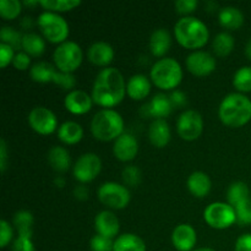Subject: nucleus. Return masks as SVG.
I'll return each mask as SVG.
<instances>
[{"instance_id":"a211bd4d","label":"nucleus","mask_w":251,"mask_h":251,"mask_svg":"<svg viewBox=\"0 0 251 251\" xmlns=\"http://www.w3.org/2000/svg\"><path fill=\"white\" fill-rule=\"evenodd\" d=\"M87 58L93 65L108 68L114 59V49L107 42H95L87 49Z\"/></svg>"},{"instance_id":"2eb2a0df","label":"nucleus","mask_w":251,"mask_h":251,"mask_svg":"<svg viewBox=\"0 0 251 251\" xmlns=\"http://www.w3.org/2000/svg\"><path fill=\"white\" fill-rule=\"evenodd\" d=\"M198 242V234L193 226L181 223L172 233V244L178 251H193Z\"/></svg>"},{"instance_id":"f257e3e1","label":"nucleus","mask_w":251,"mask_h":251,"mask_svg":"<svg viewBox=\"0 0 251 251\" xmlns=\"http://www.w3.org/2000/svg\"><path fill=\"white\" fill-rule=\"evenodd\" d=\"M126 95V82L117 68L102 69L96 76L92 87V100L104 109H112L123 102Z\"/></svg>"},{"instance_id":"de8ad7c7","label":"nucleus","mask_w":251,"mask_h":251,"mask_svg":"<svg viewBox=\"0 0 251 251\" xmlns=\"http://www.w3.org/2000/svg\"><path fill=\"white\" fill-rule=\"evenodd\" d=\"M7 161H9V154H7V145L4 139L0 140V171L5 173L7 168Z\"/></svg>"},{"instance_id":"603ef678","label":"nucleus","mask_w":251,"mask_h":251,"mask_svg":"<svg viewBox=\"0 0 251 251\" xmlns=\"http://www.w3.org/2000/svg\"><path fill=\"white\" fill-rule=\"evenodd\" d=\"M245 54H247L248 58L251 60V38L249 39V42L247 43V47H245Z\"/></svg>"},{"instance_id":"5701e85b","label":"nucleus","mask_w":251,"mask_h":251,"mask_svg":"<svg viewBox=\"0 0 251 251\" xmlns=\"http://www.w3.org/2000/svg\"><path fill=\"white\" fill-rule=\"evenodd\" d=\"M186 186L191 195L198 199H202L210 194L212 181H211L210 176L203 172H194L189 176L188 180H186Z\"/></svg>"},{"instance_id":"c03bdc74","label":"nucleus","mask_w":251,"mask_h":251,"mask_svg":"<svg viewBox=\"0 0 251 251\" xmlns=\"http://www.w3.org/2000/svg\"><path fill=\"white\" fill-rule=\"evenodd\" d=\"M11 251H36V250H34V245H33V242H32V238L17 235V238L14 240V243H12Z\"/></svg>"},{"instance_id":"3c124183","label":"nucleus","mask_w":251,"mask_h":251,"mask_svg":"<svg viewBox=\"0 0 251 251\" xmlns=\"http://www.w3.org/2000/svg\"><path fill=\"white\" fill-rule=\"evenodd\" d=\"M54 184H55L58 188H64V186H65V179H64L63 176L55 178V180H54Z\"/></svg>"},{"instance_id":"a18cd8bd","label":"nucleus","mask_w":251,"mask_h":251,"mask_svg":"<svg viewBox=\"0 0 251 251\" xmlns=\"http://www.w3.org/2000/svg\"><path fill=\"white\" fill-rule=\"evenodd\" d=\"M12 65H14L17 70H27V69L29 68V65H31V56L27 53H25V51H19V53H16V55H15Z\"/></svg>"},{"instance_id":"9d476101","label":"nucleus","mask_w":251,"mask_h":251,"mask_svg":"<svg viewBox=\"0 0 251 251\" xmlns=\"http://www.w3.org/2000/svg\"><path fill=\"white\" fill-rule=\"evenodd\" d=\"M176 131L185 141H195L203 131V119L196 110H184L176 120Z\"/></svg>"},{"instance_id":"37998d69","label":"nucleus","mask_w":251,"mask_h":251,"mask_svg":"<svg viewBox=\"0 0 251 251\" xmlns=\"http://www.w3.org/2000/svg\"><path fill=\"white\" fill-rule=\"evenodd\" d=\"M198 5V0H178V1L174 2L176 12L181 15H185V16H188L189 14L195 11Z\"/></svg>"},{"instance_id":"423d86ee","label":"nucleus","mask_w":251,"mask_h":251,"mask_svg":"<svg viewBox=\"0 0 251 251\" xmlns=\"http://www.w3.org/2000/svg\"><path fill=\"white\" fill-rule=\"evenodd\" d=\"M37 25L42 36L50 43H64L70 33L66 20L56 12L43 11L37 19Z\"/></svg>"},{"instance_id":"f8f14e48","label":"nucleus","mask_w":251,"mask_h":251,"mask_svg":"<svg viewBox=\"0 0 251 251\" xmlns=\"http://www.w3.org/2000/svg\"><path fill=\"white\" fill-rule=\"evenodd\" d=\"M28 124L39 135H50L55 130L58 131V119L46 107H34L28 114Z\"/></svg>"},{"instance_id":"4c0bfd02","label":"nucleus","mask_w":251,"mask_h":251,"mask_svg":"<svg viewBox=\"0 0 251 251\" xmlns=\"http://www.w3.org/2000/svg\"><path fill=\"white\" fill-rule=\"evenodd\" d=\"M237 213V223L242 227L251 225V199H248L244 202L235 207Z\"/></svg>"},{"instance_id":"cd10ccee","label":"nucleus","mask_w":251,"mask_h":251,"mask_svg":"<svg viewBox=\"0 0 251 251\" xmlns=\"http://www.w3.org/2000/svg\"><path fill=\"white\" fill-rule=\"evenodd\" d=\"M22 49L29 56L37 58V56H41L46 50V42H44L43 37L39 36L38 33L28 32L22 37Z\"/></svg>"},{"instance_id":"ea45409f","label":"nucleus","mask_w":251,"mask_h":251,"mask_svg":"<svg viewBox=\"0 0 251 251\" xmlns=\"http://www.w3.org/2000/svg\"><path fill=\"white\" fill-rule=\"evenodd\" d=\"M90 248L92 251H113L114 250V240L96 234L91 238Z\"/></svg>"},{"instance_id":"39448f33","label":"nucleus","mask_w":251,"mask_h":251,"mask_svg":"<svg viewBox=\"0 0 251 251\" xmlns=\"http://www.w3.org/2000/svg\"><path fill=\"white\" fill-rule=\"evenodd\" d=\"M150 77L159 90H176L183 80V69L174 58H162L152 65Z\"/></svg>"},{"instance_id":"7c9ffc66","label":"nucleus","mask_w":251,"mask_h":251,"mask_svg":"<svg viewBox=\"0 0 251 251\" xmlns=\"http://www.w3.org/2000/svg\"><path fill=\"white\" fill-rule=\"evenodd\" d=\"M234 38L228 32H220L212 41V50L217 56H227L234 49Z\"/></svg>"},{"instance_id":"f03ea898","label":"nucleus","mask_w":251,"mask_h":251,"mask_svg":"<svg viewBox=\"0 0 251 251\" xmlns=\"http://www.w3.org/2000/svg\"><path fill=\"white\" fill-rule=\"evenodd\" d=\"M218 117L226 126H244L251 120V100L243 93H229L221 102Z\"/></svg>"},{"instance_id":"f3484780","label":"nucleus","mask_w":251,"mask_h":251,"mask_svg":"<svg viewBox=\"0 0 251 251\" xmlns=\"http://www.w3.org/2000/svg\"><path fill=\"white\" fill-rule=\"evenodd\" d=\"M95 229L97 234L113 239L120 230V222L112 211H100L95 218Z\"/></svg>"},{"instance_id":"0eeeda50","label":"nucleus","mask_w":251,"mask_h":251,"mask_svg":"<svg viewBox=\"0 0 251 251\" xmlns=\"http://www.w3.org/2000/svg\"><path fill=\"white\" fill-rule=\"evenodd\" d=\"M53 60L59 71L73 74L82 64V49L76 42L66 41L56 47L53 53Z\"/></svg>"},{"instance_id":"dca6fc26","label":"nucleus","mask_w":251,"mask_h":251,"mask_svg":"<svg viewBox=\"0 0 251 251\" xmlns=\"http://www.w3.org/2000/svg\"><path fill=\"white\" fill-rule=\"evenodd\" d=\"M64 105L71 114L82 115L91 110L93 105L92 96L82 90H73L64 98Z\"/></svg>"},{"instance_id":"ddd939ff","label":"nucleus","mask_w":251,"mask_h":251,"mask_svg":"<svg viewBox=\"0 0 251 251\" xmlns=\"http://www.w3.org/2000/svg\"><path fill=\"white\" fill-rule=\"evenodd\" d=\"M185 65L189 73L199 76V77H203L216 70L217 61H216L215 56L208 51L195 50L186 56Z\"/></svg>"},{"instance_id":"aec40b11","label":"nucleus","mask_w":251,"mask_h":251,"mask_svg":"<svg viewBox=\"0 0 251 251\" xmlns=\"http://www.w3.org/2000/svg\"><path fill=\"white\" fill-rule=\"evenodd\" d=\"M149 139L157 149H163L172 139L171 127L164 119H154L149 127Z\"/></svg>"},{"instance_id":"6e6552de","label":"nucleus","mask_w":251,"mask_h":251,"mask_svg":"<svg viewBox=\"0 0 251 251\" xmlns=\"http://www.w3.org/2000/svg\"><path fill=\"white\" fill-rule=\"evenodd\" d=\"M98 200L104 206L113 210H123L129 205L131 200L129 189L125 185L118 184L115 181L103 183L97 190Z\"/></svg>"},{"instance_id":"e433bc0d","label":"nucleus","mask_w":251,"mask_h":251,"mask_svg":"<svg viewBox=\"0 0 251 251\" xmlns=\"http://www.w3.org/2000/svg\"><path fill=\"white\" fill-rule=\"evenodd\" d=\"M122 178L125 185L136 188L141 183V171L136 166H127L123 169Z\"/></svg>"},{"instance_id":"473e14b6","label":"nucleus","mask_w":251,"mask_h":251,"mask_svg":"<svg viewBox=\"0 0 251 251\" xmlns=\"http://www.w3.org/2000/svg\"><path fill=\"white\" fill-rule=\"evenodd\" d=\"M39 5L46 9V11L65 12L80 6V0H39Z\"/></svg>"},{"instance_id":"4be33fe9","label":"nucleus","mask_w":251,"mask_h":251,"mask_svg":"<svg viewBox=\"0 0 251 251\" xmlns=\"http://www.w3.org/2000/svg\"><path fill=\"white\" fill-rule=\"evenodd\" d=\"M151 92V81L142 74H136L126 83V93L131 100H142Z\"/></svg>"},{"instance_id":"58836bf2","label":"nucleus","mask_w":251,"mask_h":251,"mask_svg":"<svg viewBox=\"0 0 251 251\" xmlns=\"http://www.w3.org/2000/svg\"><path fill=\"white\" fill-rule=\"evenodd\" d=\"M53 82L55 83V85H58L59 87L63 88V90H66L70 92V91H73L74 87L76 86V77L74 76V74L56 71L55 75H54Z\"/></svg>"},{"instance_id":"a878e982","label":"nucleus","mask_w":251,"mask_h":251,"mask_svg":"<svg viewBox=\"0 0 251 251\" xmlns=\"http://www.w3.org/2000/svg\"><path fill=\"white\" fill-rule=\"evenodd\" d=\"M48 162L51 168L58 173H65L71 164L70 153L65 147L54 146L48 152Z\"/></svg>"},{"instance_id":"412c9836","label":"nucleus","mask_w":251,"mask_h":251,"mask_svg":"<svg viewBox=\"0 0 251 251\" xmlns=\"http://www.w3.org/2000/svg\"><path fill=\"white\" fill-rule=\"evenodd\" d=\"M172 46V36L166 28H157L150 37V50L156 58H164Z\"/></svg>"},{"instance_id":"49530a36","label":"nucleus","mask_w":251,"mask_h":251,"mask_svg":"<svg viewBox=\"0 0 251 251\" xmlns=\"http://www.w3.org/2000/svg\"><path fill=\"white\" fill-rule=\"evenodd\" d=\"M235 251H251V234L247 233V234L240 235L235 242Z\"/></svg>"},{"instance_id":"6ab92c4d","label":"nucleus","mask_w":251,"mask_h":251,"mask_svg":"<svg viewBox=\"0 0 251 251\" xmlns=\"http://www.w3.org/2000/svg\"><path fill=\"white\" fill-rule=\"evenodd\" d=\"M144 108L146 109V115L152 117L154 120L164 119L166 117H168L174 107L168 96L164 93H157Z\"/></svg>"},{"instance_id":"72a5a7b5","label":"nucleus","mask_w":251,"mask_h":251,"mask_svg":"<svg viewBox=\"0 0 251 251\" xmlns=\"http://www.w3.org/2000/svg\"><path fill=\"white\" fill-rule=\"evenodd\" d=\"M233 86L239 91V93L251 92V66L238 69L233 76Z\"/></svg>"},{"instance_id":"b1692460","label":"nucleus","mask_w":251,"mask_h":251,"mask_svg":"<svg viewBox=\"0 0 251 251\" xmlns=\"http://www.w3.org/2000/svg\"><path fill=\"white\" fill-rule=\"evenodd\" d=\"M218 21L223 28L239 29L244 24V14L235 6L222 7L218 12Z\"/></svg>"},{"instance_id":"8fccbe9b","label":"nucleus","mask_w":251,"mask_h":251,"mask_svg":"<svg viewBox=\"0 0 251 251\" xmlns=\"http://www.w3.org/2000/svg\"><path fill=\"white\" fill-rule=\"evenodd\" d=\"M74 196L78 201H86L88 199V189L85 185H78L74 189Z\"/></svg>"},{"instance_id":"5fc2aeb1","label":"nucleus","mask_w":251,"mask_h":251,"mask_svg":"<svg viewBox=\"0 0 251 251\" xmlns=\"http://www.w3.org/2000/svg\"><path fill=\"white\" fill-rule=\"evenodd\" d=\"M194 251H216V250L211 249V248H201V249H196Z\"/></svg>"},{"instance_id":"c756f323","label":"nucleus","mask_w":251,"mask_h":251,"mask_svg":"<svg viewBox=\"0 0 251 251\" xmlns=\"http://www.w3.org/2000/svg\"><path fill=\"white\" fill-rule=\"evenodd\" d=\"M15 228H16L17 233L21 237L32 238V227H33V216L29 211L21 210L17 211L14 215V220H12Z\"/></svg>"},{"instance_id":"f704fd0d","label":"nucleus","mask_w":251,"mask_h":251,"mask_svg":"<svg viewBox=\"0 0 251 251\" xmlns=\"http://www.w3.org/2000/svg\"><path fill=\"white\" fill-rule=\"evenodd\" d=\"M22 37H24V34H21L12 27L4 26L0 29L1 43L7 44V46L12 47L14 49H22Z\"/></svg>"},{"instance_id":"7ed1b4c3","label":"nucleus","mask_w":251,"mask_h":251,"mask_svg":"<svg viewBox=\"0 0 251 251\" xmlns=\"http://www.w3.org/2000/svg\"><path fill=\"white\" fill-rule=\"evenodd\" d=\"M174 36L181 47L186 49L202 48L210 38L207 26L198 17L184 16L178 20L174 26Z\"/></svg>"},{"instance_id":"864d4df0","label":"nucleus","mask_w":251,"mask_h":251,"mask_svg":"<svg viewBox=\"0 0 251 251\" xmlns=\"http://www.w3.org/2000/svg\"><path fill=\"white\" fill-rule=\"evenodd\" d=\"M24 4L26 5V6H36V5H38L39 4V1H36V0H33V1H32V0H29V1H24Z\"/></svg>"},{"instance_id":"1a4fd4ad","label":"nucleus","mask_w":251,"mask_h":251,"mask_svg":"<svg viewBox=\"0 0 251 251\" xmlns=\"http://www.w3.org/2000/svg\"><path fill=\"white\" fill-rule=\"evenodd\" d=\"M203 220L213 229H226L237 222L235 208L228 202H212L203 211Z\"/></svg>"},{"instance_id":"2f4dec72","label":"nucleus","mask_w":251,"mask_h":251,"mask_svg":"<svg viewBox=\"0 0 251 251\" xmlns=\"http://www.w3.org/2000/svg\"><path fill=\"white\" fill-rule=\"evenodd\" d=\"M248 199H250V191L247 184L243 181H234L230 184L227 190V200L230 206L235 208Z\"/></svg>"},{"instance_id":"09e8293b","label":"nucleus","mask_w":251,"mask_h":251,"mask_svg":"<svg viewBox=\"0 0 251 251\" xmlns=\"http://www.w3.org/2000/svg\"><path fill=\"white\" fill-rule=\"evenodd\" d=\"M169 98H171L173 107L180 108V107H184V105L186 104V97H185V95L181 92V91H178V90L173 91V92H172V95L169 96Z\"/></svg>"},{"instance_id":"4468645a","label":"nucleus","mask_w":251,"mask_h":251,"mask_svg":"<svg viewBox=\"0 0 251 251\" xmlns=\"http://www.w3.org/2000/svg\"><path fill=\"white\" fill-rule=\"evenodd\" d=\"M139 152V142L132 134L124 132L120 135L113 145V153L115 158L122 162H130L135 159Z\"/></svg>"},{"instance_id":"a19ab883","label":"nucleus","mask_w":251,"mask_h":251,"mask_svg":"<svg viewBox=\"0 0 251 251\" xmlns=\"http://www.w3.org/2000/svg\"><path fill=\"white\" fill-rule=\"evenodd\" d=\"M14 237V230L7 221L2 220L0 222V247L6 248Z\"/></svg>"},{"instance_id":"393cba45","label":"nucleus","mask_w":251,"mask_h":251,"mask_svg":"<svg viewBox=\"0 0 251 251\" xmlns=\"http://www.w3.org/2000/svg\"><path fill=\"white\" fill-rule=\"evenodd\" d=\"M58 137L63 144L76 145L82 140L83 129L78 123L68 120L58 127Z\"/></svg>"},{"instance_id":"20e7f679","label":"nucleus","mask_w":251,"mask_h":251,"mask_svg":"<svg viewBox=\"0 0 251 251\" xmlns=\"http://www.w3.org/2000/svg\"><path fill=\"white\" fill-rule=\"evenodd\" d=\"M91 132L98 141H115L124 134V119L117 110L102 108L91 120Z\"/></svg>"},{"instance_id":"9b49d317","label":"nucleus","mask_w":251,"mask_h":251,"mask_svg":"<svg viewBox=\"0 0 251 251\" xmlns=\"http://www.w3.org/2000/svg\"><path fill=\"white\" fill-rule=\"evenodd\" d=\"M102 171V161L98 154L88 152L78 157L73 168V174L75 179L80 183L86 184L95 180Z\"/></svg>"},{"instance_id":"bb28decb","label":"nucleus","mask_w":251,"mask_h":251,"mask_svg":"<svg viewBox=\"0 0 251 251\" xmlns=\"http://www.w3.org/2000/svg\"><path fill=\"white\" fill-rule=\"evenodd\" d=\"M113 251H146V244L139 235L125 233L114 240Z\"/></svg>"},{"instance_id":"c85d7f7f","label":"nucleus","mask_w":251,"mask_h":251,"mask_svg":"<svg viewBox=\"0 0 251 251\" xmlns=\"http://www.w3.org/2000/svg\"><path fill=\"white\" fill-rule=\"evenodd\" d=\"M55 69V66L51 65L48 61H38V63L33 64L31 66V69H29V76H31V78L34 82H53L54 75L56 73Z\"/></svg>"},{"instance_id":"79ce46f5","label":"nucleus","mask_w":251,"mask_h":251,"mask_svg":"<svg viewBox=\"0 0 251 251\" xmlns=\"http://www.w3.org/2000/svg\"><path fill=\"white\" fill-rule=\"evenodd\" d=\"M15 55L16 54H15V49L12 47L5 43H0V66L1 69H5L10 63H12Z\"/></svg>"},{"instance_id":"c9c22d12","label":"nucleus","mask_w":251,"mask_h":251,"mask_svg":"<svg viewBox=\"0 0 251 251\" xmlns=\"http://www.w3.org/2000/svg\"><path fill=\"white\" fill-rule=\"evenodd\" d=\"M22 2L19 0H0V16L4 20H14L21 14Z\"/></svg>"}]
</instances>
